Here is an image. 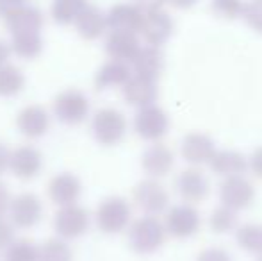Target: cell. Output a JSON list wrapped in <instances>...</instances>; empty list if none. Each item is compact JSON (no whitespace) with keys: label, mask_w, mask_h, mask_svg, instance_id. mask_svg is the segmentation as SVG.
<instances>
[{"label":"cell","mask_w":262,"mask_h":261,"mask_svg":"<svg viewBox=\"0 0 262 261\" xmlns=\"http://www.w3.org/2000/svg\"><path fill=\"white\" fill-rule=\"evenodd\" d=\"M216 150L217 149L212 138L204 132H189L184 136L182 143H180V154H182L184 161H187L193 167L209 165Z\"/></svg>","instance_id":"obj_14"},{"label":"cell","mask_w":262,"mask_h":261,"mask_svg":"<svg viewBox=\"0 0 262 261\" xmlns=\"http://www.w3.org/2000/svg\"><path fill=\"white\" fill-rule=\"evenodd\" d=\"M9 156L11 150L4 143H0V175L6 174V170H9Z\"/></svg>","instance_id":"obj_41"},{"label":"cell","mask_w":262,"mask_h":261,"mask_svg":"<svg viewBox=\"0 0 262 261\" xmlns=\"http://www.w3.org/2000/svg\"><path fill=\"white\" fill-rule=\"evenodd\" d=\"M175 190L186 204H198L207 198L210 192L209 179L198 168L191 167L182 170L175 179Z\"/></svg>","instance_id":"obj_11"},{"label":"cell","mask_w":262,"mask_h":261,"mask_svg":"<svg viewBox=\"0 0 262 261\" xmlns=\"http://www.w3.org/2000/svg\"><path fill=\"white\" fill-rule=\"evenodd\" d=\"M166 4V0H134V6L145 13H152V11H159L162 9V6Z\"/></svg>","instance_id":"obj_38"},{"label":"cell","mask_w":262,"mask_h":261,"mask_svg":"<svg viewBox=\"0 0 262 261\" xmlns=\"http://www.w3.org/2000/svg\"><path fill=\"white\" fill-rule=\"evenodd\" d=\"M91 132L95 139L104 147L118 145L125 138L127 132V120L123 113L114 108H104L95 113L91 120Z\"/></svg>","instance_id":"obj_3"},{"label":"cell","mask_w":262,"mask_h":261,"mask_svg":"<svg viewBox=\"0 0 262 261\" xmlns=\"http://www.w3.org/2000/svg\"><path fill=\"white\" fill-rule=\"evenodd\" d=\"M54 231L62 240H75L88 233L91 224V215L79 204L62 206L54 215Z\"/></svg>","instance_id":"obj_5"},{"label":"cell","mask_w":262,"mask_h":261,"mask_svg":"<svg viewBox=\"0 0 262 261\" xmlns=\"http://www.w3.org/2000/svg\"><path fill=\"white\" fill-rule=\"evenodd\" d=\"M11 47L9 43H6L4 39H0V66L6 65L7 61H9V56H11Z\"/></svg>","instance_id":"obj_42"},{"label":"cell","mask_w":262,"mask_h":261,"mask_svg":"<svg viewBox=\"0 0 262 261\" xmlns=\"http://www.w3.org/2000/svg\"><path fill=\"white\" fill-rule=\"evenodd\" d=\"M4 261H38V245L27 238L14 240L6 249Z\"/></svg>","instance_id":"obj_32"},{"label":"cell","mask_w":262,"mask_h":261,"mask_svg":"<svg viewBox=\"0 0 262 261\" xmlns=\"http://www.w3.org/2000/svg\"><path fill=\"white\" fill-rule=\"evenodd\" d=\"M9 222L20 229H31L41 220L43 216V204L38 195L34 193H20L11 198L9 204Z\"/></svg>","instance_id":"obj_10"},{"label":"cell","mask_w":262,"mask_h":261,"mask_svg":"<svg viewBox=\"0 0 262 261\" xmlns=\"http://www.w3.org/2000/svg\"><path fill=\"white\" fill-rule=\"evenodd\" d=\"M164 224L157 216L145 215L128 226V245L136 254H154L166 242Z\"/></svg>","instance_id":"obj_1"},{"label":"cell","mask_w":262,"mask_h":261,"mask_svg":"<svg viewBox=\"0 0 262 261\" xmlns=\"http://www.w3.org/2000/svg\"><path fill=\"white\" fill-rule=\"evenodd\" d=\"M209 226L212 229V233L216 234H227L230 231H235V227H237V211L220 204L210 213Z\"/></svg>","instance_id":"obj_31"},{"label":"cell","mask_w":262,"mask_h":261,"mask_svg":"<svg viewBox=\"0 0 262 261\" xmlns=\"http://www.w3.org/2000/svg\"><path fill=\"white\" fill-rule=\"evenodd\" d=\"M134 75L143 77L148 81H157L164 70V56L159 47H139L138 54L130 61Z\"/></svg>","instance_id":"obj_21"},{"label":"cell","mask_w":262,"mask_h":261,"mask_svg":"<svg viewBox=\"0 0 262 261\" xmlns=\"http://www.w3.org/2000/svg\"><path fill=\"white\" fill-rule=\"evenodd\" d=\"M25 86V77L16 65H2L0 66V97L9 98L18 95Z\"/></svg>","instance_id":"obj_28"},{"label":"cell","mask_w":262,"mask_h":261,"mask_svg":"<svg viewBox=\"0 0 262 261\" xmlns=\"http://www.w3.org/2000/svg\"><path fill=\"white\" fill-rule=\"evenodd\" d=\"M80 193H82V185H80L79 177H75L70 172H61V174L54 175L47 186V195H49L50 202H54L59 208L77 204Z\"/></svg>","instance_id":"obj_16"},{"label":"cell","mask_w":262,"mask_h":261,"mask_svg":"<svg viewBox=\"0 0 262 261\" xmlns=\"http://www.w3.org/2000/svg\"><path fill=\"white\" fill-rule=\"evenodd\" d=\"M235 242L248 254H262V224L248 222L235 227Z\"/></svg>","instance_id":"obj_26"},{"label":"cell","mask_w":262,"mask_h":261,"mask_svg":"<svg viewBox=\"0 0 262 261\" xmlns=\"http://www.w3.org/2000/svg\"><path fill=\"white\" fill-rule=\"evenodd\" d=\"M16 127L25 138H41L50 127V116L45 108L38 104L25 106L16 116Z\"/></svg>","instance_id":"obj_17"},{"label":"cell","mask_w":262,"mask_h":261,"mask_svg":"<svg viewBox=\"0 0 262 261\" xmlns=\"http://www.w3.org/2000/svg\"><path fill=\"white\" fill-rule=\"evenodd\" d=\"M90 98L82 93L80 90L75 88H68V90L61 91L57 97L54 98V115L59 122L66 124V126H79L90 115Z\"/></svg>","instance_id":"obj_4"},{"label":"cell","mask_w":262,"mask_h":261,"mask_svg":"<svg viewBox=\"0 0 262 261\" xmlns=\"http://www.w3.org/2000/svg\"><path fill=\"white\" fill-rule=\"evenodd\" d=\"M132 198H134L136 206L141 211H145V215L150 216H157L164 213L169 204V193L166 192V188L157 179L152 177L143 179L134 186Z\"/></svg>","instance_id":"obj_8"},{"label":"cell","mask_w":262,"mask_h":261,"mask_svg":"<svg viewBox=\"0 0 262 261\" xmlns=\"http://www.w3.org/2000/svg\"><path fill=\"white\" fill-rule=\"evenodd\" d=\"M75 29L80 38L88 39V42H95V39L102 38L107 32L105 13L98 7L88 4L75 20Z\"/></svg>","instance_id":"obj_23"},{"label":"cell","mask_w":262,"mask_h":261,"mask_svg":"<svg viewBox=\"0 0 262 261\" xmlns=\"http://www.w3.org/2000/svg\"><path fill=\"white\" fill-rule=\"evenodd\" d=\"M132 208L123 197H107L98 204L95 211L97 227L104 234H118L130 226Z\"/></svg>","instance_id":"obj_2"},{"label":"cell","mask_w":262,"mask_h":261,"mask_svg":"<svg viewBox=\"0 0 262 261\" xmlns=\"http://www.w3.org/2000/svg\"><path fill=\"white\" fill-rule=\"evenodd\" d=\"M130 77H132V70L128 63L109 59L95 73L93 83L98 91H105V90H113V88H121Z\"/></svg>","instance_id":"obj_22"},{"label":"cell","mask_w":262,"mask_h":261,"mask_svg":"<svg viewBox=\"0 0 262 261\" xmlns=\"http://www.w3.org/2000/svg\"><path fill=\"white\" fill-rule=\"evenodd\" d=\"M196 261H232V256L221 247H207L198 254Z\"/></svg>","instance_id":"obj_35"},{"label":"cell","mask_w":262,"mask_h":261,"mask_svg":"<svg viewBox=\"0 0 262 261\" xmlns=\"http://www.w3.org/2000/svg\"><path fill=\"white\" fill-rule=\"evenodd\" d=\"M173 31H175V24H173L171 16L166 11L159 9L143 14L139 34L145 38V42L148 45L161 49V45H164L173 36Z\"/></svg>","instance_id":"obj_12"},{"label":"cell","mask_w":262,"mask_h":261,"mask_svg":"<svg viewBox=\"0 0 262 261\" xmlns=\"http://www.w3.org/2000/svg\"><path fill=\"white\" fill-rule=\"evenodd\" d=\"M14 242V226L6 218H0V251H6Z\"/></svg>","instance_id":"obj_36"},{"label":"cell","mask_w":262,"mask_h":261,"mask_svg":"<svg viewBox=\"0 0 262 261\" xmlns=\"http://www.w3.org/2000/svg\"><path fill=\"white\" fill-rule=\"evenodd\" d=\"M243 0H212V11L225 20H235L241 16Z\"/></svg>","instance_id":"obj_34"},{"label":"cell","mask_w":262,"mask_h":261,"mask_svg":"<svg viewBox=\"0 0 262 261\" xmlns=\"http://www.w3.org/2000/svg\"><path fill=\"white\" fill-rule=\"evenodd\" d=\"M220 200L227 208L241 211L255 200V186L245 175L225 177V181L220 185Z\"/></svg>","instance_id":"obj_9"},{"label":"cell","mask_w":262,"mask_h":261,"mask_svg":"<svg viewBox=\"0 0 262 261\" xmlns=\"http://www.w3.org/2000/svg\"><path fill=\"white\" fill-rule=\"evenodd\" d=\"M200 224V213L193 204H177L166 213L164 229L169 236L186 240V238H191L198 233Z\"/></svg>","instance_id":"obj_6"},{"label":"cell","mask_w":262,"mask_h":261,"mask_svg":"<svg viewBox=\"0 0 262 261\" xmlns=\"http://www.w3.org/2000/svg\"><path fill=\"white\" fill-rule=\"evenodd\" d=\"M248 168H252L255 177L262 179V147H259V149H255L252 152V156L248 159Z\"/></svg>","instance_id":"obj_39"},{"label":"cell","mask_w":262,"mask_h":261,"mask_svg":"<svg viewBox=\"0 0 262 261\" xmlns=\"http://www.w3.org/2000/svg\"><path fill=\"white\" fill-rule=\"evenodd\" d=\"M107 29L109 31H127V32H139L143 20V13L134 4L120 2L114 4L105 13Z\"/></svg>","instance_id":"obj_20"},{"label":"cell","mask_w":262,"mask_h":261,"mask_svg":"<svg viewBox=\"0 0 262 261\" xmlns=\"http://www.w3.org/2000/svg\"><path fill=\"white\" fill-rule=\"evenodd\" d=\"M11 52L21 59H36L43 50V39L39 32H27V34H14L9 43Z\"/></svg>","instance_id":"obj_27"},{"label":"cell","mask_w":262,"mask_h":261,"mask_svg":"<svg viewBox=\"0 0 262 261\" xmlns=\"http://www.w3.org/2000/svg\"><path fill=\"white\" fill-rule=\"evenodd\" d=\"M88 6L86 0H55L52 4V14L54 22L59 25H72L82 13V9Z\"/></svg>","instance_id":"obj_30"},{"label":"cell","mask_w":262,"mask_h":261,"mask_svg":"<svg viewBox=\"0 0 262 261\" xmlns=\"http://www.w3.org/2000/svg\"><path fill=\"white\" fill-rule=\"evenodd\" d=\"M141 167L148 177L152 179L166 177L173 170V167H175V154L164 143L156 142L143 152Z\"/></svg>","instance_id":"obj_15"},{"label":"cell","mask_w":262,"mask_h":261,"mask_svg":"<svg viewBox=\"0 0 262 261\" xmlns=\"http://www.w3.org/2000/svg\"><path fill=\"white\" fill-rule=\"evenodd\" d=\"M21 6H24V0H0V18L7 22Z\"/></svg>","instance_id":"obj_37"},{"label":"cell","mask_w":262,"mask_h":261,"mask_svg":"<svg viewBox=\"0 0 262 261\" xmlns=\"http://www.w3.org/2000/svg\"><path fill=\"white\" fill-rule=\"evenodd\" d=\"M9 204H11V195L7 186L0 181V218L6 216V213L9 211Z\"/></svg>","instance_id":"obj_40"},{"label":"cell","mask_w":262,"mask_h":261,"mask_svg":"<svg viewBox=\"0 0 262 261\" xmlns=\"http://www.w3.org/2000/svg\"><path fill=\"white\" fill-rule=\"evenodd\" d=\"M209 165L214 174L221 177H234V175H243L248 170V157L237 150L223 149L214 152Z\"/></svg>","instance_id":"obj_24"},{"label":"cell","mask_w":262,"mask_h":261,"mask_svg":"<svg viewBox=\"0 0 262 261\" xmlns=\"http://www.w3.org/2000/svg\"><path fill=\"white\" fill-rule=\"evenodd\" d=\"M43 13L34 6H21L9 20L6 22L11 34H27V32H39L43 27Z\"/></svg>","instance_id":"obj_25"},{"label":"cell","mask_w":262,"mask_h":261,"mask_svg":"<svg viewBox=\"0 0 262 261\" xmlns=\"http://www.w3.org/2000/svg\"><path fill=\"white\" fill-rule=\"evenodd\" d=\"M257 261H262V254L259 256V259H257Z\"/></svg>","instance_id":"obj_44"},{"label":"cell","mask_w":262,"mask_h":261,"mask_svg":"<svg viewBox=\"0 0 262 261\" xmlns=\"http://www.w3.org/2000/svg\"><path fill=\"white\" fill-rule=\"evenodd\" d=\"M121 91H123L125 102L138 109L156 104V101L159 97L156 81L143 79V77H138V75H132L130 79L121 86Z\"/></svg>","instance_id":"obj_18"},{"label":"cell","mask_w":262,"mask_h":261,"mask_svg":"<svg viewBox=\"0 0 262 261\" xmlns=\"http://www.w3.org/2000/svg\"><path fill=\"white\" fill-rule=\"evenodd\" d=\"M169 129V118L168 113L157 104L139 108L134 116V131L139 138L146 142H161Z\"/></svg>","instance_id":"obj_7"},{"label":"cell","mask_w":262,"mask_h":261,"mask_svg":"<svg viewBox=\"0 0 262 261\" xmlns=\"http://www.w3.org/2000/svg\"><path fill=\"white\" fill-rule=\"evenodd\" d=\"M139 38L136 32L109 31L105 38V52L111 59L130 63L139 50Z\"/></svg>","instance_id":"obj_19"},{"label":"cell","mask_w":262,"mask_h":261,"mask_svg":"<svg viewBox=\"0 0 262 261\" xmlns=\"http://www.w3.org/2000/svg\"><path fill=\"white\" fill-rule=\"evenodd\" d=\"M43 157L36 147L21 145L11 150L9 156V170L20 181H31L41 172Z\"/></svg>","instance_id":"obj_13"},{"label":"cell","mask_w":262,"mask_h":261,"mask_svg":"<svg viewBox=\"0 0 262 261\" xmlns=\"http://www.w3.org/2000/svg\"><path fill=\"white\" fill-rule=\"evenodd\" d=\"M38 261H73V251L62 238H49L38 245Z\"/></svg>","instance_id":"obj_29"},{"label":"cell","mask_w":262,"mask_h":261,"mask_svg":"<svg viewBox=\"0 0 262 261\" xmlns=\"http://www.w3.org/2000/svg\"><path fill=\"white\" fill-rule=\"evenodd\" d=\"M166 2L171 4L177 9H189V7H193L196 4V0H166Z\"/></svg>","instance_id":"obj_43"},{"label":"cell","mask_w":262,"mask_h":261,"mask_svg":"<svg viewBox=\"0 0 262 261\" xmlns=\"http://www.w3.org/2000/svg\"><path fill=\"white\" fill-rule=\"evenodd\" d=\"M241 18L248 27L262 34V0H248L243 4Z\"/></svg>","instance_id":"obj_33"}]
</instances>
